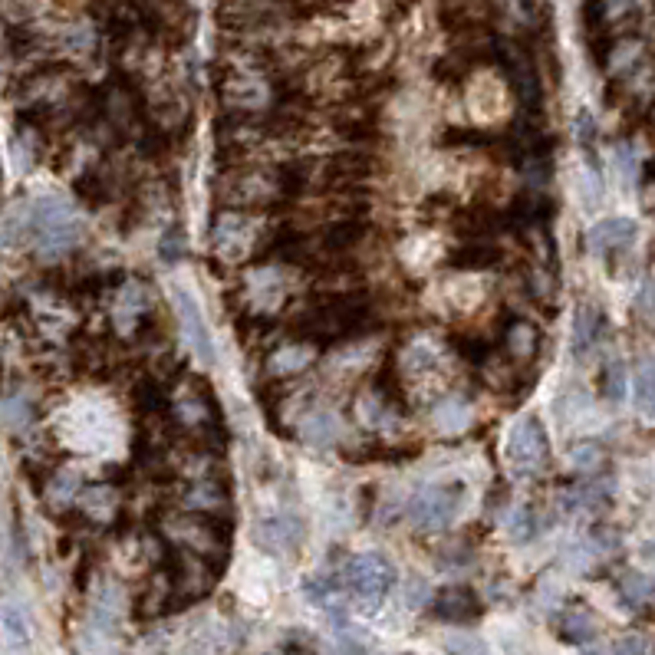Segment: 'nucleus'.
I'll list each match as a JSON object with an SVG mask.
<instances>
[{
    "instance_id": "f257e3e1",
    "label": "nucleus",
    "mask_w": 655,
    "mask_h": 655,
    "mask_svg": "<svg viewBox=\"0 0 655 655\" xmlns=\"http://www.w3.org/2000/svg\"><path fill=\"white\" fill-rule=\"evenodd\" d=\"M395 583V570L392 563L382 557V553H363L346 567V586L353 593V600L366 609V613H376V609L386 603V596L392 593Z\"/></svg>"
},
{
    "instance_id": "f03ea898",
    "label": "nucleus",
    "mask_w": 655,
    "mask_h": 655,
    "mask_svg": "<svg viewBox=\"0 0 655 655\" xmlns=\"http://www.w3.org/2000/svg\"><path fill=\"white\" fill-rule=\"evenodd\" d=\"M461 504H465V488L461 484H425L409 501V521L419 530H445L458 517Z\"/></svg>"
},
{
    "instance_id": "7ed1b4c3",
    "label": "nucleus",
    "mask_w": 655,
    "mask_h": 655,
    "mask_svg": "<svg viewBox=\"0 0 655 655\" xmlns=\"http://www.w3.org/2000/svg\"><path fill=\"white\" fill-rule=\"evenodd\" d=\"M547 458H550V442L544 425L534 415H527L507 435V461H511V468L517 474H537L547 465Z\"/></svg>"
},
{
    "instance_id": "20e7f679",
    "label": "nucleus",
    "mask_w": 655,
    "mask_h": 655,
    "mask_svg": "<svg viewBox=\"0 0 655 655\" xmlns=\"http://www.w3.org/2000/svg\"><path fill=\"white\" fill-rule=\"evenodd\" d=\"M254 540H257V547H264L267 553H297V547L303 544V521L293 514L264 517V521L254 527Z\"/></svg>"
},
{
    "instance_id": "39448f33",
    "label": "nucleus",
    "mask_w": 655,
    "mask_h": 655,
    "mask_svg": "<svg viewBox=\"0 0 655 655\" xmlns=\"http://www.w3.org/2000/svg\"><path fill=\"white\" fill-rule=\"evenodd\" d=\"M481 613H484V606L468 586H448V590L435 600V616L455 626H468L474 619H481Z\"/></svg>"
},
{
    "instance_id": "423d86ee",
    "label": "nucleus",
    "mask_w": 655,
    "mask_h": 655,
    "mask_svg": "<svg viewBox=\"0 0 655 655\" xmlns=\"http://www.w3.org/2000/svg\"><path fill=\"white\" fill-rule=\"evenodd\" d=\"M175 307H178V313H182V326H185L191 346L198 349V356L205 359V363H214V343L208 336V326H205V320H201L198 303L191 300L188 290H175Z\"/></svg>"
},
{
    "instance_id": "0eeeda50",
    "label": "nucleus",
    "mask_w": 655,
    "mask_h": 655,
    "mask_svg": "<svg viewBox=\"0 0 655 655\" xmlns=\"http://www.w3.org/2000/svg\"><path fill=\"white\" fill-rule=\"evenodd\" d=\"M369 221L359 218V214H349V218L333 221L330 228L323 231V247L326 254H349L356 244H363L369 237Z\"/></svg>"
},
{
    "instance_id": "6e6552de",
    "label": "nucleus",
    "mask_w": 655,
    "mask_h": 655,
    "mask_svg": "<svg viewBox=\"0 0 655 655\" xmlns=\"http://www.w3.org/2000/svg\"><path fill=\"white\" fill-rule=\"evenodd\" d=\"M501 261H504L501 247H494L488 241H465L448 254L451 270H494L501 267Z\"/></svg>"
},
{
    "instance_id": "1a4fd4ad",
    "label": "nucleus",
    "mask_w": 655,
    "mask_h": 655,
    "mask_svg": "<svg viewBox=\"0 0 655 655\" xmlns=\"http://www.w3.org/2000/svg\"><path fill=\"white\" fill-rule=\"evenodd\" d=\"M455 231L465 241H484L494 231H504V214L491 211V208H471V211H458L455 214Z\"/></svg>"
},
{
    "instance_id": "9d476101",
    "label": "nucleus",
    "mask_w": 655,
    "mask_h": 655,
    "mask_svg": "<svg viewBox=\"0 0 655 655\" xmlns=\"http://www.w3.org/2000/svg\"><path fill=\"white\" fill-rule=\"evenodd\" d=\"M632 237H636V221L606 218L590 231V247L596 254H609V251H619V247H629Z\"/></svg>"
},
{
    "instance_id": "9b49d317",
    "label": "nucleus",
    "mask_w": 655,
    "mask_h": 655,
    "mask_svg": "<svg viewBox=\"0 0 655 655\" xmlns=\"http://www.w3.org/2000/svg\"><path fill=\"white\" fill-rule=\"evenodd\" d=\"M557 629H560L563 639H567V642H577V646H586V642H593L596 636H600V626H596V619H593V613H590L586 606L563 609Z\"/></svg>"
},
{
    "instance_id": "f8f14e48",
    "label": "nucleus",
    "mask_w": 655,
    "mask_h": 655,
    "mask_svg": "<svg viewBox=\"0 0 655 655\" xmlns=\"http://www.w3.org/2000/svg\"><path fill=\"white\" fill-rule=\"evenodd\" d=\"M606 326V316L596 310V307H580L577 320H573V353L583 356L590 353V346L596 343V336L603 333Z\"/></svg>"
},
{
    "instance_id": "ddd939ff",
    "label": "nucleus",
    "mask_w": 655,
    "mask_h": 655,
    "mask_svg": "<svg viewBox=\"0 0 655 655\" xmlns=\"http://www.w3.org/2000/svg\"><path fill=\"white\" fill-rule=\"evenodd\" d=\"M632 402L642 415H655V359H642L632 376Z\"/></svg>"
},
{
    "instance_id": "4468645a",
    "label": "nucleus",
    "mask_w": 655,
    "mask_h": 655,
    "mask_svg": "<svg viewBox=\"0 0 655 655\" xmlns=\"http://www.w3.org/2000/svg\"><path fill=\"white\" fill-rule=\"evenodd\" d=\"M336 132L349 142H376L379 139V119L376 112H346L336 119Z\"/></svg>"
},
{
    "instance_id": "2eb2a0df",
    "label": "nucleus",
    "mask_w": 655,
    "mask_h": 655,
    "mask_svg": "<svg viewBox=\"0 0 655 655\" xmlns=\"http://www.w3.org/2000/svg\"><path fill=\"white\" fill-rule=\"evenodd\" d=\"M313 343L307 340H297L293 346H280L274 359H270V369L280 372V376H287V372H300V369H307L313 363V356H316V349H310Z\"/></svg>"
},
{
    "instance_id": "dca6fc26",
    "label": "nucleus",
    "mask_w": 655,
    "mask_h": 655,
    "mask_svg": "<svg viewBox=\"0 0 655 655\" xmlns=\"http://www.w3.org/2000/svg\"><path fill=\"white\" fill-rule=\"evenodd\" d=\"M303 438H307L310 445H333L336 438H340V419L326 409L307 415V419H303Z\"/></svg>"
},
{
    "instance_id": "f3484780",
    "label": "nucleus",
    "mask_w": 655,
    "mask_h": 655,
    "mask_svg": "<svg viewBox=\"0 0 655 655\" xmlns=\"http://www.w3.org/2000/svg\"><path fill=\"white\" fill-rule=\"evenodd\" d=\"M435 425L442 428V432H461V428L471 425V405L468 399H461V395H451L442 405L435 409Z\"/></svg>"
},
{
    "instance_id": "a211bd4d",
    "label": "nucleus",
    "mask_w": 655,
    "mask_h": 655,
    "mask_svg": "<svg viewBox=\"0 0 655 655\" xmlns=\"http://www.w3.org/2000/svg\"><path fill=\"white\" fill-rule=\"evenodd\" d=\"M132 405L145 415H155V412H165L168 409V399H165V389L162 382L155 376H145L142 382H135L132 389Z\"/></svg>"
},
{
    "instance_id": "6ab92c4d",
    "label": "nucleus",
    "mask_w": 655,
    "mask_h": 655,
    "mask_svg": "<svg viewBox=\"0 0 655 655\" xmlns=\"http://www.w3.org/2000/svg\"><path fill=\"white\" fill-rule=\"evenodd\" d=\"M537 326L527 323V320H511L507 323V333H504V346L511 349L514 356H534L537 353Z\"/></svg>"
},
{
    "instance_id": "aec40b11",
    "label": "nucleus",
    "mask_w": 655,
    "mask_h": 655,
    "mask_svg": "<svg viewBox=\"0 0 655 655\" xmlns=\"http://www.w3.org/2000/svg\"><path fill=\"white\" fill-rule=\"evenodd\" d=\"M76 198L79 201H86L89 208H96V205H103V201H109V178L99 172V168H89V172H83L76 178Z\"/></svg>"
},
{
    "instance_id": "412c9836",
    "label": "nucleus",
    "mask_w": 655,
    "mask_h": 655,
    "mask_svg": "<svg viewBox=\"0 0 655 655\" xmlns=\"http://www.w3.org/2000/svg\"><path fill=\"white\" fill-rule=\"evenodd\" d=\"M603 461H606V451H603V445H596V442H577L570 451V465L577 468L580 474H596L603 468Z\"/></svg>"
},
{
    "instance_id": "4be33fe9",
    "label": "nucleus",
    "mask_w": 655,
    "mask_h": 655,
    "mask_svg": "<svg viewBox=\"0 0 655 655\" xmlns=\"http://www.w3.org/2000/svg\"><path fill=\"white\" fill-rule=\"evenodd\" d=\"M4 415H7V428L17 432V428H27L33 419H37V409L27 395H7V405H4Z\"/></svg>"
},
{
    "instance_id": "5701e85b",
    "label": "nucleus",
    "mask_w": 655,
    "mask_h": 655,
    "mask_svg": "<svg viewBox=\"0 0 655 655\" xmlns=\"http://www.w3.org/2000/svg\"><path fill=\"white\" fill-rule=\"evenodd\" d=\"M224 501H228V488H224L218 478H208V481L195 484L191 494H188L191 507H214V504H224Z\"/></svg>"
},
{
    "instance_id": "b1692460",
    "label": "nucleus",
    "mask_w": 655,
    "mask_h": 655,
    "mask_svg": "<svg viewBox=\"0 0 655 655\" xmlns=\"http://www.w3.org/2000/svg\"><path fill=\"white\" fill-rule=\"evenodd\" d=\"M504 135H488V132H478V129H445L442 132V145H501Z\"/></svg>"
},
{
    "instance_id": "393cba45",
    "label": "nucleus",
    "mask_w": 655,
    "mask_h": 655,
    "mask_svg": "<svg viewBox=\"0 0 655 655\" xmlns=\"http://www.w3.org/2000/svg\"><path fill=\"white\" fill-rule=\"evenodd\" d=\"M600 392L603 399L609 402H619L626 395V366L623 363H609L600 376Z\"/></svg>"
},
{
    "instance_id": "a878e982",
    "label": "nucleus",
    "mask_w": 655,
    "mask_h": 655,
    "mask_svg": "<svg viewBox=\"0 0 655 655\" xmlns=\"http://www.w3.org/2000/svg\"><path fill=\"white\" fill-rule=\"evenodd\" d=\"M455 349L474 366H481L491 359V346H488V340H481V336H455Z\"/></svg>"
},
{
    "instance_id": "bb28decb",
    "label": "nucleus",
    "mask_w": 655,
    "mask_h": 655,
    "mask_svg": "<svg viewBox=\"0 0 655 655\" xmlns=\"http://www.w3.org/2000/svg\"><path fill=\"white\" fill-rule=\"evenodd\" d=\"M507 530H511V540H534V534H537V514L530 511V507H521L514 517H511V524H507Z\"/></svg>"
},
{
    "instance_id": "cd10ccee",
    "label": "nucleus",
    "mask_w": 655,
    "mask_h": 655,
    "mask_svg": "<svg viewBox=\"0 0 655 655\" xmlns=\"http://www.w3.org/2000/svg\"><path fill=\"white\" fill-rule=\"evenodd\" d=\"M116 619H119V593L106 590L103 600L96 603V623L103 629H112V626H116Z\"/></svg>"
},
{
    "instance_id": "c85d7f7f",
    "label": "nucleus",
    "mask_w": 655,
    "mask_h": 655,
    "mask_svg": "<svg viewBox=\"0 0 655 655\" xmlns=\"http://www.w3.org/2000/svg\"><path fill=\"white\" fill-rule=\"evenodd\" d=\"M158 254H162L165 261H182V257H185V231L182 228L168 231L162 237V244H158Z\"/></svg>"
},
{
    "instance_id": "c756f323",
    "label": "nucleus",
    "mask_w": 655,
    "mask_h": 655,
    "mask_svg": "<svg viewBox=\"0 0 655 655\" xmlns=\"http://www.w3.org/2000/svg\"><path fill=\"white\" fill-rule=\"evenodd\" d=\"M76 491H79V474L76 478L73 474H56V478H50V498L53 501H73Z\"/></svg>"
},
{
    "instance_id": "7c9ffc66",
    "label": "nucleus",
    "mask_w": 655,
    "mask_h": 655,
    "mask_svg": "<svg viewBox=\"0 0 655 655\" xmlns=\"http://www.w3.org/2000/svg\"><path fill=\"white\" fill-rule=\"evenodd\" d=\"M451 208H455V198L445 195V191H435V195H428L422 201V211L428 214V218H442V214L451 211Z\"/></svg>"
},
{
    "instance_id": "2f4dec72",
    "label": "nucleus",
    "mask_w": 655,
    "mask_h": 655,
    "mask_svg": "<svg viewBox=\"0 0 655 655\" xmlns=\"http://www.w3.org/2000/svg\"><path fill=\"white\" fill-rule=\"evenodd\" d=\"M4 626L10 636H17V639H27V623H20V616H17V606H7L4 609Z\"/></svg>"
},
{
    "instance_id": "473e14b6",
    "label": "nucleus",
    "mask_w": 655,
    "mask_h": 655,
    "mask_svg": "<svg viewBox=\"0 0 655 655\" xmlns=\"http://www.w3.org/2000/svg\"><path fill=\"white\" fill-rule=\"evenodd\" d=\"M593 139H596V122L590 112H580V142L586 145V152H590Z\"/></svg>"
},
{
    "instance_id": "72a5a7b5",
    "label": "nucleus",
    "mask_w": 655,
    "mask_h": 655,
    "mask_svg": "<svg viewBox=\"0 0 655 655\" xmlns=\"http://www.w3.org/2000/svg\"><path fill=\"white\" fill-rule=\"evenodd\" d=\"M425 600H428L425 580H412V583H409V606H422Z\"/></svg>"
},
{
    "instance_id": "f704fd0d",
    "label": "nucleus",
    "mask_w": 655,
    "mask_h": 655,
    "mask_svg": "<svg viewBox=\"0 0 655 655\" xmlns=\"http://www.w3.org/2000/svg\"><path fill=\"white\" fill-rule=\"evenodd\" d=\"M7 40H17V30H7ZM30 43H33V40H30V33H24V40H20V47H24V50H27V47H30ZM14 50H17V47H14V43H7V53H14Z\"/></svg>"
}]
</instances>
